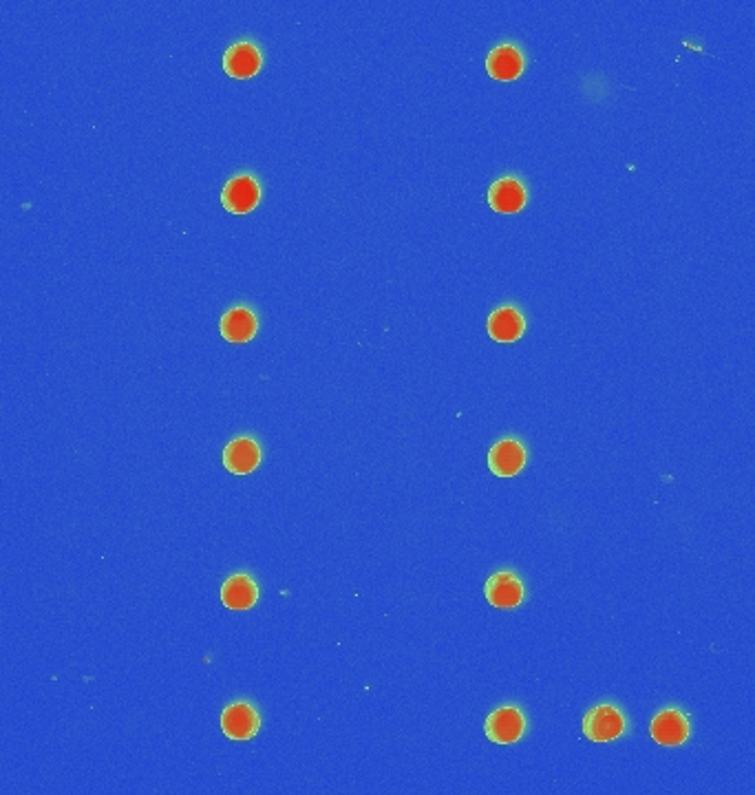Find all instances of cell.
I'll use <instances>...</instances> for the list:
<instances>
[{
	"label": "cell",
	"mask_w": 755,
	"mask_h": 795,
	"mask_svg": "<svg viewBox=\"0 0 755 795\" xmlns=\"http://www.w3.org/2000/svg\"><path fill=\"white\" fill-rule=\"evenodd\" d=\"M261 458H263L261 444L250 436H241L226 444L221 460L230 473L248 475L261 464Z\"/></svg>",
	"instance_id": "30bf717a"
},
{
	"label": "cell",
	"mask_w": 755,
	"mask_h": 795,
	"mask_svg": "<svg viewBox=\"0 0 755 795\" xmlns=\"http://www.w3.org/2000/svg\"><path fill=\"white\" fill-rule=\"evenodd\" d=\"M259 332V318L254 314L250 307L235 305L221 316L219 321V334L223 341L243 345L250 343L254 336Z\"/></svg>",
	"instance_id": "9c48e42d"
},
{
	"label": "cell",
	"mask_w": 755,
	"mask_h": 795,
	"mask_svg": "<svg viewBox=\"0 0 755 795\" xmlns=\"http://www.w3.org/2000/svg\"><path fill=\"white\" fill-rule=\"evenodd\" d=\"M484 597L493 608L499 610H513L519 608L526 599V586L519 575L510 570H497L486 579Z\"/></svg>",
	"instance_id": "277c9868"
},
{
	"label": "cell",
	"mask_w": 755,
	"mask_h": 795,
	"mask_svg": "<svg viewBox=\"0 0 755 795\" xmlns=\"http://www.w3.org/2000/svg\"><path fill=\"white\" fill-rule=\"evenodd\" d=\"M219 597L228 610H250L259 601V586L246 572H235L223 581Z\"/></svg>",
	"instance_id": "4fadbf2b"
},
{
	"label": "cell",
	"mask_w": 755,
	"mask_h": 795,
	"mask_svg": "<svg viewBox=\"0 0 755 795\" xmlns=\"http://www.w3.org/2000/svg\"><path fill=\"white\" fill-rule=\"evenodd\" d=\"M486 71L493 80H517L524 73V53L513 45H497L488 53Z\"/></svg>",
	"instance_id": "5bb4252c"
},
{
	"label": "cell",
	"mask_w": 755,
	"mask_h": 795,
	"mask_svg": "<svg viewBox=\"0 0 755 795\" xmlns=\"http://www.w3.org/2000/svg\"><path fill=\"white\" fill-rule=\"evenodd\" d=\"M221 204L232 215H248L261 204V184L250 173L230 177L221 188Z\"/></svg>",
	"instance_id": "3957f363"
},
{
	"label": "cell",
	"mask_w": 755,
	"mask_h": 795,
	"mask_svg": "<svg viewBox=\"0 0 755 795\" xmlns=\"http://www.w3.org/2000/svg\"><path fill=\"white\" fill-rule=\"evenodd\" d=\"M263 67V53L250 40H241L230 45L223 53V71L235 80H250L257 76Z\"/></svg>",
	"instance_id": "52a82bcc"
},
{
	"label": "cell",
	"mask_w": 755,
	"mask_h": 795,
	"mask_svg": "<svg viewBox=\"0 0 755 795\" xmlns=\"http://www.w3.org/2000/svg\"><path fill=\"white\" fill-rule=\"evenodd\" d=\"M528 731V720L521 707L504 705L497 707L484 720V734L495 745H515Z\"/></svg>",
	"instance_id": "6da1fadb"
},
{
	"label": "cell",
	"mask_w": 755,
	"mask_h": 795,
	"mask_svg": "<svg viewBox=\"0 0 755 795\" xmlns=\"http://www.w3.org/2000/svg\"><path fill=\"white\" fill-rule=\"evenodd\" d=\"M488 204L502 215H515L528 204V190L517 177H502L488 188Z\"/></svg>",
	"instance_id": "8fae6325"
},
{
	"label": "cell",
	"mask_w": 755,
	"mask_h": 795,
	"mask_svg": "<svg viewBox=\"0 0 755 795\" xmlns=\"http://www.w3.org/2000/svg\"><path fill=\"white\" fill-rule=\"evenodd\" d=\"M219 725L230 740H250L261 729L259 709L248 701H235L223 709Z\"/></svg>",
	"instance_id": "5b68a950"
},
{
	"label": "cell",
	"mask_w": 755,
	"mask_h": 795,
	"mask_svg": "<svg viewBox=\"0 0 755 795\" xmlns=\"http://www.w3.org/2000/svg\"><path fill=\"white\" fill-rule=\"evenodd\" d=\"M650 734L654 742L663 747H680L685 745L691 734V725L685 712H680L678 707H667L663 712H658L652 718Z\"/></svg>",
	"instance_id": "8992f818"
},
{
	"label": "cell",
	"mask_w": 755,
	"mask_h": 795,
	"mask_svg": "<svg viewBox=\"0 0 755 795\" xmlns=\"http://www.w3.org/2000/svg\"><path fill=\"white\" fill-rule=\"evenodd\" d=\"M528 462V451L524 442L515 438H504L495 442L488 451V469L497 477H515Z\"/></svg>",
	"instance_id": "ba28073f"
},
{
	"label": "cell",
	"mask_w": 755,
	"mask_h": 795,
	"mask_svg": "<svg viewBox=\"0 0 755 795\" xmlns=\"http://www.w3.org/2000/svg\"><path fill=\"white\" fill-rule=\"evenodd\" d=\"M486 332L495 343H515L526 332V318L517 307L502 305L488 316Z\"/></svg>",
	"instance_id": "7c38bea8"
},
{
	"label": "cell",
	"mask_w": 755,
	"mask_h": 795,
	"mask_svg": "<svg viewBox=\"0 0 755 795\" xmlns=\"http://www.w3.org/2000/svg\"><path fill=\"white\" fill-rule=\"evenodd\" d=\"M627 729V718L619 707L612 703L594 705L583 716V734L592 742H612L621 738Z\"/></svg>",
	"instance_id": "7a4b0ae2"
}]
</instances>
